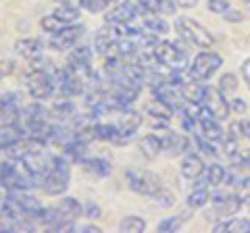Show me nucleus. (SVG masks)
<instances>
[{"mask_svg": "<svg viewBox=\"0 0 250 233\" xmlns=\"http://www.w3.org/2000/svg\"><path fill=\"white\" fill-rule=\"evenodd\" d=\"M40 25H42V29H44V32H48V34H54V32H61L62 27H67V23L59 21V19H57V17H54V15L50 13V15H46V17H42Z\"/></svg>", "mask_w": 250, "mask_h": 233, "instance_id": "35", "label": "nucleus"}, {"mask_svg": "<svg viewBox=\"0 0 250 233\" xmlns=\"http://www.w3.org/2000/svg\"><path fill=\"white\" fill-rule=\"evenodd\" d=\"M21 102L17 94H4L0 98V127H15L21 121Z\"/></svg>", "mask_w": 250, "mask_h": 233, "instance_id": "11", "label": "nucleus"}, {"mask_svg": "<svg viewBox=\"0 0 250 233\" xmlns=\"http://www.w3.org/2000/svg\"><path fill=\"white\" fill-rule=\"evenodd\" d=\"M179 92H182V96L188 100V102H202V94H205V85L196 79H190L186 81L184 85H179Z\"/></svg>", "mask_w": 250, "mask_h": 233, "instance_id": "28", "label": "nucleus"}, {"mask_svg": "<svg viewBox=\"0 0 250 233\" xmlns=\"http://www.w3.org/2000/svg\"><path fill=\"white\" fill-rule=\"evenodd\" d=\"M207 165L202 162V158L198 156V154L194 152H186V156L182 158V165H179V171H182V175L186 177V179L194 181L196 177H200L202 173H205Z\"/></svg>", "mask_w": 250, "mask_h": 233, "instance_id": "19", "label": "nucleus"}, {"mask_svg": "<svg viewBox=\"0 0 250 233\" xmlns=\"http://www.w3.org/2000/svg\"><path fill=\"white\" fill-rule=\"evenodd\" d=\"M208 200H210L208 188H194L192 194L188 196V206L190 208H202V206L208 204Z\"/></svg>", "mask_w": 250, "mask_h": 233, "instance_id": "32", "label": "nucleus"}, {"mask_svg": "<svg viewBox=\"0 0 250 233\" xmlns=\"http://www.w3.org/2000/svg\"><path fill=\"white\" fill-rule=\"evenodd\" d=\"M119 0H80V6H83L88 13H103L111 4H117Z\"/></svg>", "mask_w": 250, "mask_h": 233, "instance_id": "33", "label": "nucleus"}, {"mask_svg": "<svg viewBox=\"0 0 250 233\" xmlns=\"http://www.w3.org/2000/svg\"><path fill=\"white\" fill-rule=\"evenodd\" d=\"M92 57L94 50L92 46H75L67 57V65L69 67H77V65H92Z\"/></svg>", "mask_w": 250, "mask_h": 233, "instance_id": "27", "label": "nucleus"}, {"mask_svg": "<svg viewBox=\"0 0 250 233\" xmlns=\"http://www.w3.org/2000/svg\"><path fill=\"white\" fill-rule=\"evenodd\" d=\"M225 177V167L219 162H210L205 173L194 179V188H208V185H221Z\"/></svg>", "mask_w": 250, "mask_h": 233, "instance_id": "18", "label": "nucleus"}, {"mask_svg": "<svg viewBox=\"0 0 250 233\" xmlns=\"http://www.w3.org/2000/svg\"><path fill=\"white\" fill-rule=\"evenodd\" d=\"M182 6H186V9H190V6H196V0H177Z\"/></svg>", "mask_w": 250, "mask_h": 233, "instance_id": "47", "label": "nucleus"}, {"mask_svg": "<svg viewBox=\"0 0 250 233\" xmlns=\"http://www.w3.org/2000/svg\"><path fill=\"white\" fill-rule=\"evenodd\" d=\"M15 58L9 57V54H0V81L4 79V77H9L13 71H15Z\"/></svg>", "mask_w": 250, "mask_h": 233, "instance_id": "37", "label": "nucleus"}, {"mask_svg": "<svg viewBox=\"0 0 250 233\" xmlns=\"http://www.w3.org/2000/svg\"><path fill=\"white\" fill-rule=\"evenodd\" d=\"M57 211L62 216V221L69 223L71 227H75V221L80 219V216H83V204L77 198L65 196V198H61V202L57 204Z\"/></svg>", "mask_w": 250, "mask_h": 233, "instance_id": "14", "label": "nucleus"}, {"mask_svg": "<svg viewBox=\"0 0 250 233\" xmlns=\"http://www.w3.org/2000/svg\"><path fill=\"white\" fill-rule=\"evenodd\" d=\"M240 2H244V4H250V0H240Z\"/></svg>", "mask_w": 250, "mask_h": 233, "instance_id": "48", "label": "nucleus"}, {"mask_svg": "<svg viewBox=\"0 0 250 233\" xmlns=\"http://www.w3.org/2000/svg\"><path fill=\"white\" fill-rule=\"evenodd\" d=\"M140 15H142V9H140L138 2H131V0H119V2L104 15V23H113V25L134 23Z\"/></svg>", "mask_w": 250, "mask_h": 233, "instance_id": "10", "label": "nucleus"}, {"mask_svg": "<svg viewBox=\"0 0 250 233\" xmlns=\"http://www.w3.org/2000/svg\"><path fill=\"white\" fill-rule=\"evenodd\" d=\"M215 233H250V219H238V216H229V219H221L215 223Z\"/></svg>", "mask_w": 250, "mask_h": 233, "instance_id": "23", "label": "nucleus"}, {"mask_svg": "<svg viewBox=\"0 0 250 233\" xmlns=\"http://www.w3.org/2000/svg\"><path fill=\"white\" fill-rule=\"evenodd\" d=\"M71 160H69L65 154H52L48 169L44 171L40 188L44 190V194L48 196H62L69 190V179H71Z\"/></svg>", "mask_w": 250, "mask_h": 233, "instance_id": "2", "label": "nucleus"}, {"mask_svg": "<svg viewBox=\"0 0 250 233\" xmlns=\"http://www.w3.org/2000/svg\"><path fill=\"white\" fill-rule=\"evenodd\" d=\"M210 202H213V213H207V221L208 219H229V216L236 214L242 204H244V200L240 198V194H215V196H210Z\"/></svg>", "mask_w": 250, "mask_h": 233, "instance_id": "7", "label": "nucleus"}, {"mask_svg": "<svg viewBox=\"0 0 250 233\" xmlns=\"http://www.w3.org/2000/svg\"><path fill=\"white\" fill-rule=\"evenodd\" d=\"M121 29L119 25H113V23H106L104 27H100L96 34H94V50H96L98 54H103V57H106L108 50L115 48L117 42L121 40Z\"/></svg>", "mask_w": 250, "mask_h": 233, "instance_id": "12", "label": "nucleus"}, {"mask_svg": "<svg viewBox=\"0 0 250 233\" xmlns=\"http://www.w3.org/2000/svg\"><path fill=\"white\" fill-rule=\"evenodd\" d=\"M242 79L246 81L248 90H250V58H246L244 63H242Z\"/></svg>", "mask_w": 250, "mask_h": 233, "instance_id": "42", "label": "nucleus"}, {"mask_svg": "<svg viewBox=\"0 0 250 233\" xmlns=\"http://www.w3.org/2000/svg\"><path fill=\"white\" fill-rule=\"evenodd\" d=\"M219 90H221L225 96H228L229 92H236V90H238V79H236V75L225 73V75L221 77V83H219Z\"/></svg>", "mask_w": 250, "mask_h": 233, "instance_id": "38", "label": "nucleus"}, {"mask_svg": "<svg viewBox=\"0 0 250 233\" xmlns=\"http://www.w3.org/2000/svg\"><path fill=\"white\" fill-rule=\"evenodd\" d=\"M146 15H173L177 11L175 0H136Z\"/></svg>", "mask_w": 250, "mask_h": 233, "instance_id": "20", "label": "nucleus"}, {"mask_svg": "<svg viewBox=\"0 0 250 233\" xmlns=\"http://www.w3.org/2000/svg\"><path fill=\"white\" fill-rule=\"evenodd\" d=\"M15 52L19 54L23 58H40L44 54V42L40 38H31V36H25V38H19L17 42H15Z\"/></svg>", "mask_w": 250, "mask_h": 233, "instance_id": "16", "label": "nucleus"}, {"mask_svg": "<svg viewBox=\"0 0 250 233\" xmlns=\"http://www.w3.org/2000/svg\"><path fill=\"white\" fill-rule=\"evenodd\" d=\"M200 104L207 108L208 115H213L215 119H219V121L228 119V115L231 111L228 96H225L219 88H210V85H205V94H202V102Z\"/></svg>", "mask_w": 250, "mask_h": 233, "instance_id": "9", "label": "nucleus"}, {"mask_svg": "<svg viewBox=\"0 0 250 233\" xmlns=\"http://www.w3.org/2000/svg\"><path fill=\"white\" fill-rule=\"evenodd\" d=\"M228 100H229V108H231V111H236V113H244L246 111V102H244V100H240L238 96H231Z\"/></svg>", "mask_w": 250, "mask_h": 233, "instance_id": "41", "label": "nucleus"}, {"mask_svg": "<svg viewBox=\"0 0 250 233\" xmlns=\"http://www.w3.org/2000/svg\"><path fill=\"white\" fill-rule=\"evenodd\" d=\"M221 17H223L225 21H231V23H240V21H242V15H240L238 11H231V9H229L228 13H223Z\"/></svg>", "mask_w": 250, "mask_h": 233, "instance_id": "43", "label": "nucleus"}, {"mask_svg": "<svg viewBox=\"0 0 250 233\" xmlns=\"http://www.w3.org/2000/svg\"><path fill=\"white\" fill-rule=\"evenodd\" d=\"M125 179H127L129 190L138 194V196L152 198L154 194L163 188V179L159 175L148 169H140V167H129L125 171Z\"/></svg>", "mask_w": 250, "mask_h": 233, "instance_id": "4", "label": "nucleus"}, {"mask_svg": "<svg viewBox=\"0 0 250 233\" xmlns=\"http://www.w3.org/2000/svg\"><path fill=\"white\" fill-rule=\"evenodd\" d=\"M238 190H240V198L244 200V202H250V179L246 183H242Z\"/></svg>", "mask_w": 250, "mask_h": 233, "instance_id": "44", "label": "nucleus"}, {"mask_svg": "<svg viewBox=\"0 0 250 233\" xmlns=\"http://www.w3.org/2000/svg\"><path fill=\"white\" fill-rule=\"evenodd\" d=\"M83 216L85 219H100L103 216V208L98 206V202H94V200H88V202H83Z\"/></svg>", "mask_w": 250, "mask_h": 233, "instance_id": "39", "label": "nucleus"}, {"mask_svg": "<svg viewBox=\"0 0 250 233\" xmlns=\"http://www.w3.org/2000/svg\"><path fill=\"white\" fill-rule=\"evenodd\" d=\"M52 15L59 21L67 23V25H71V23L80 21V9H77V4H59L57 9L52 11Z\"/></svg>", "mask_w": 250, "mask_h": 233, "instance_id": "30", "label": "nucleus"}, {"mask_svg": "<svg viewBox=\"0 0 250 233\" xmlns=\"http://www.w3.org/2000/svg\"><path fill=\"white\" fill-rule=\"evenodd\" d=\"M207 4H208V11L215 13V15H223L231 9L229 0H207Z\"/></svg>", "mask_w": 250, "mask_h": 233, "instance_id": "40", "label": "nucleus"}, {"mask_svg": "<svg viewBox=\"0 0 250 233\" xmlns=\"http://www.w3.org/2000/svg\"><path fill=\"white\" fill-rule=\"evenodd\" d=\"M152 200L156 202V204L165 206V208H169V206H173V204H175V196H173V192L167 190V188H161V190L152 196Z\"/></svg>", "mask_w": 250, "mask_h": 233, "instance_id": "36", "label": "nucleus"}, {"mask_svg": "<svg viewBox=\"0 0 250 233\" xmlns=\"http://www.w3.org/2000/svg\"><path fill=\"white\" fill-rule=\"evenodd\" d=\"M175 32L186 44L196 46V48H213V44H215L213 34H210L202 23H198L196 19L179 17L175 21Z\"/></svg>", "mask_w": 250, "mask_h": 233, "instance_id": "3", "label": "nucleus"}, {"mask_svg": "<svg viewBox=\"0 0 250 233\" xmlns=\"http://www.w3.org/2000/svg\"><path fill=\"white\" fill-rule=\"evenodd\" d=\"M85 34V27L80 25V23H71V25H67V27H62L61 32H54L50 34L48 38V46H50V50L54 52H65L69 48H75L77 42L83 38Z\"/></svg>", "mask_w": 250, "mask_h": 233, "instance_id": "8", "label": "nucleus"}, {"mask_svg": "<svg viewBox=\"0 0 250 233\" xmlns=\"http://www.w3.org/2000/svg\"><path fill=\"white\" fill-rule=\"evenodd\" d=\"M50 116L54 121H61V123H69L73 119V116L77 115V111H75V104L71 102V98H59L57 102H54L50 108Z\"/></svg>", "mask_w": 250, "mask_h": 233, "instance_id": "21", "label": "nucleus"}, {"mask_svg": "<svg viewBox=\"0 0 250 233\" xmlns=\"http://www.w3.org/2000/svg\"><path fill=\"white\" fill-rule=\"evenodd\" d=\"M142 27H144V34H152V36H165L169 34V23L159 17V15H152L142 21Z\"/></svg>", "mask_w": 250, "mask_h": 233, "instance_id": "29", "label": "nucleus"}, {"mask_svg": "<svg viewBox=\"0 0 250 233\" xmlns=\"http://www.w3.org/2000/svg\"><path fill=\"white\" fill-rule=\"evenodd\" d=\"M115 125L119 129H123V131H138V127L142 125V115L131 111V108L127 106V108H123L121 113H117Z\"/></svg>", "mask_w": 250, "mask_h": 233, "instance_id": "24", "label": "nucleus"}, {"mask_svg": "<svg viewBox=\"0 0 250 233\" xmlns=\"http://www.w3.org/2000/svg\"><path fill=\"white\" fill-rule=\"evenodd\" d=\"M248 206H250V202H248Z\"/></svg>", "mask_w": 250, "mask_h": 233, "instance_id": "49", "label": "nucleus"}, {"mask_svg": "<svg viewBox=\"0 0 250 233\" xmlns=\"http://www.w3.org/2000/svg\"><path fill=\"white\" fill-rule=\"evenodd\" d=\"M80 233H100V229L96 225H82V227H75Z\"/></svg>", "mask_w": 250, "mask_h": 233, "instance_id": "46", "label": "nucleus"}, {"mask_svg": "<svg viewBox=\"0 0 250 233\" xmlns=\"http://www.w3.org/2000/svg\"><path fill=\"white\" fill-rule=\"evenodd\" d=\"M238 123H240V131H242V136L250 139V121H248V119H242V121H238Z\"/></svg>", "mask_w": 250, "mask_h": 233, "instance_id": "45", "label": "nucleus"}, {"mask_svg": "<svg viewBox=\"0 0 250 233\" xmlns=\"http://www.w3.org/2000/svg\"><path fill=\"white\" fill-rule=\"evenodd\" d=\"M52 65L48 60L40 58H31L29 65L25 69V75H23V81H25L27 94L34 100H46L54 96V85H52Z\"/></svg>", "mask_w": 250, "mask_h": 233, "instance_id": "1", "label": "nucleus"}, {"mask_svg": "<svg viewBox=\"0 0 250 233\" xmlns=\"http://www.w3.org/2000/svg\"><path fill=\"white\" fill-rule=\"evenodd\" d=\"M163 144V152L169 154V156H179V154H186L190 150V137L184 134H177V131H169L161 137Z\"/></svg>", "mask_w": 250, "mask_h": 233, "instance_id": "13", "label": "nucleus"}, {"mask_svg": "<svg viewBox=\"0 0 250 233\" xmlns=\"http://www.w3.org/2000/svg\"><path fill=\"white\" fill-rule=\"evenodd\" d=\"M150 52L156 63L167 69H190L188 54L173 42H156L150 46Z\"/></svg>", "mask_w": 250, "mask_h": 233, "instance_id": "5", "label": "nucleus"}, {"mask_svg": "<svg viewBox=\"0 0 250 233\" xmlns=\"http://www.w3.org/2000/svg\"><path fill=\"white\" fill-rule=\"evenodd\" d=\"M184 221H186V213H184V216H169V219H163L159 225H156V231H161V233L179 231Z\"/></svg>", "mask_w": 250, "mask_h": 233, "instance_id": "34", "label": "nucleus"}, {"mask_svg": "<svg viewBox=\"0 0 250 233\" xmlns=\"http://www.w3.org/2000/svg\"><path fill=\"white\" fill-rule=\"evenodd\" d=\"M140 152H142L148 160H154V158L163 152L161 137H156V136H152V134L144 136L142 139H140Z\"/></svg>", "mask_w": 250, "mask_h": 233, "instance_id": "26", "label": "nucleus"}, {"mask_svg": "<svg viewBox=\"0 0 250 233\" xmlns=\"http://www.w3.org/2000/svg\"><path fill=\"white\" fill-rule=\"evenodd\" d=\"M119 229L121 231H127V233H142L146 229V221L142 219V216L129 214V216H125V219H121Z\"/></svg>", "mask_w": 250, "mask_h": 233, "instance_id": "31", "label": "nucleus"}, {"mask_svg": "<svg viewBox=\"0 0 250 233\" xmlns=\"http://www.w3.org/2000/svg\"><path fill=\"white\" fill-rule=\"evenodd\" d=\"M248 179H250V160L231 162V165L225 169L223 183L233 185V188H240V185H242V183H246Z\"/></svg>", "mask_w": 250, "mask_h": 233, "instance_id": "15", "label": "nucleus"}, {"mask_svg": "<svg viewBox=\"0 0 250 233\" xmlns=\"http://www.w3.org/2000/svg\"><path fill=\"white\" fill-rule=\"evenodd\" d=\"M223 65V58L213 50H202L198 52L194 60L190 63V73L196 81H207L210 79Z\"/></svg>", "mask_w": 250, "mask_h": 233, "instance_id": "6", "label": "nucleus"}, {"mask_svg": "<svg viewBox=\"0 0 250 233\" xmlns=\"http://www.w3.org/2000/svg\"><path fill=\"white\" fill-rule=\"evenodd\" d=\"M144 113L152 116V127H156V125L167 127V123L171 121V116H173V111H171L165 102H161L159 98H152L150 102L144 106Z\"/></svg>", "mask_w": 250, "mask_h": 233, "instance_id": "17", "label": "nucleus"}, {"mask_svg": "<svg viewBox=\"0 0 250 233\" xmlns=\"http://www.w3.org/2000/svg\"><path fill=\"white\" fill-rule=\"evenodd\" d=\"M80 165L85 171H90L92 175H98V177H106V175H111V171H113L111 160H106L103 156H85Z\"/></svg>", "mask_w": 250, "mask_h": 233, "instance_id": "25", "label": "nucleus"}, {"mask_svg": "<svg viewBox=\"0 0 250 233\" xmlns=\"http://www.w3.org/2000/svg\"><path fill=\"white\" fill-rule=\"evenodd\" d=\"M13 196L17 198L19 206L23 208V213H25V216H29V219L38 221V216H40L42 208H44V206L40 204V200L34 198L29 192H13Z\"/></svg>", "mask_w": 250, "mask_h": 233, "instance_id": "22", "label": "nucleus"}]
</instances>
